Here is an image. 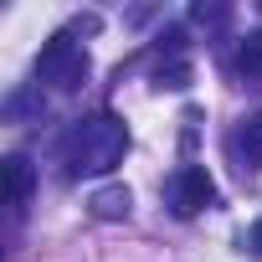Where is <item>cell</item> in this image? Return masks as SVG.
<instances>
[{"label": "cell", "mask_w": 262, "mask_h": 262, "mask_svg": "<svg viewBox=\"0 0 262 262\" xmlns=\"http://www.w3.org/2000/svg\"><path fill=\"white\" fill-rule=\"evenodd\" d=\"M165 201H170L175 216H201V211L216 201L211 170H206V165H180V170L170 175V185H165Z\"/></svg>", "instance_id": "cell-3"}, {"label": "cell", "mask_w": 262, "mask_h": 262, "mask_svg": "<svg viewBox=\"0 0 262 262\" xmlns=\"http://www.w3.org/2000/svg\"><path fill=\"white\" fill-rule=\"evenodd\" d=\"M62 88V93H72V88H82L88 82V52L72 41V31H57L47 47H41V57H36V88Z\"/></svg>", "instance_id": "cell-2"}, {"label": "cell", "mask_w": 262, "mask_h": 262, "mask_svg": "<svg viewBox=\"0 0 262 262\" xmlns=\"http://www.w3.org/2000/svg\"><path fill=\"white\" fill-rule=\"evenodd\" d=\"M190 16H195V21H201V26H221V21H226V16H231V11H226V6H195V11H190Z\"/></svg>", "instance_id": "cell-10"}, {"label": "cell", "mask_w": 262, "mask_h": 262, "mask_svg": "<svg viewBox=\"0 0 262 262\" xmlns=\"http://www.w3.org/2000/svg\"><path fill=\"white\" fill-rule=\"evenodd\" d=\"M236 149H242L252 165H262V113H247V118H242V128H236Z\"/></svg>", "instance_id": "cell-7"}, {"label": "cell", "mask_w": 262, "mask_h": 262, "mask_svg": "<svg viewBox=\"0 0 262 262\" xmlns=\"http://www.w3.org/2000/svg\"><path fill=\"white\" fill-rule=\"evenodd\" d=\"M155 82H160V88H170V93L190 88V62H180V57H175V62H165V67L155 72Z\"/></svg>", "instance_id": "cell-9"}, {"label": "cell", "mask_w": 262, "mask_h": 262, "mask_svg": "<svg viewBox=\"0 0 262 262\" xmlns=\"http://www.w3.org/2000/svg\"><path fill=\"white\" fill-rule=\"evenodd\" d=\"M41 88H21V93H11L6 98V118L11 123H26V118H41Z\"/></svg>", "instance_id": "cell-6"}, {"label": "cell", "mask_w": 262, "mask_h": 262, "mask_svg": "<svg viewBox=\"0 0 262 262\" xmlns=\"http://www.w3.org/2000/svg\"><path fill=\"white\" fill-rule=\"evenodd\" d=\"M128 155V128L118 113H93V118H77L72 134L62 139V160H67V175H108L113 165H123Z\"/></svg>", "instance_id": "cell-1"}, {"label": "cell", "mask_w": 262, "mask_h": 262, "mask_svg": "<svg viewBox=\"0 0 262 262\" xmlns=\"http://www.w3.org/2000/svg\"><path fill=\"white\" fill-rule=\"evenodd\" d=\"M242 247H247L252 257H262V216H257V221L247 226V236H242Z\"/></svg>", "instance_id": "cell-11"}, {"label": "cell", "mask_w": 262, "mask_h": 262, "mask_svg": "<svg viewBox=\"0 0 262 262\" xmlns=\"http://www.w3.org/2000/svg\"><path fill=\"white\" fill-rule=\"evenodd\" d=\"M236 72H242V77H257V72H262V26L247 31V41H242V52H236Z\"/></svg>", "instance_id": "cell-8"}, {"label": "cell", "mask_w": 262, "mask_h": 262, "mask_svg": "<svg viewBox=\"0 0 262 262\" xmlns=\"http://www.w3.org/2000/svg\"><path fill=\"white\" fill-rule=\"evenodd\" d=\"M0 170H6V201L21 211V206L31 201V190H36V170H31V160H26V155H6V165H0Z\"/></svg>", "instance_id": "cell-4"}, {"label": "cell", "mask_w": 262, "mask_h": 262, "mask_svg": "<svg viewBox=\"0 0 262 262\" xmlns=\"http://www.w3.org/2000/svg\"><path fill=\"white\" fill-rule=\"evenodd\" d=\"M128 206H134L128 185H103V190H93V195H88V211H93L98 221H123V216H128Z\"/></svg>", "instance_id": "cell-5"}]
</instances>
